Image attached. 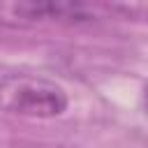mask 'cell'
Returning a JSON list of instances; mask_svg holds the SVG:
<instances>
[{"label": "cell", "mask_w": 148, "mask_h": 148, "mask_svg": "<svg viewBox=\"0 0 148 148\" xmlns=\"http://www.w3.org/2000/svg\"><path fill=\"white\" fill-rule=\"evenodd\" d=\"M5 106L28 118H56L67 109V92L44 79H21L7 90Z\"/></svg>", "instance_id": "cell-1"}]
</instances>
